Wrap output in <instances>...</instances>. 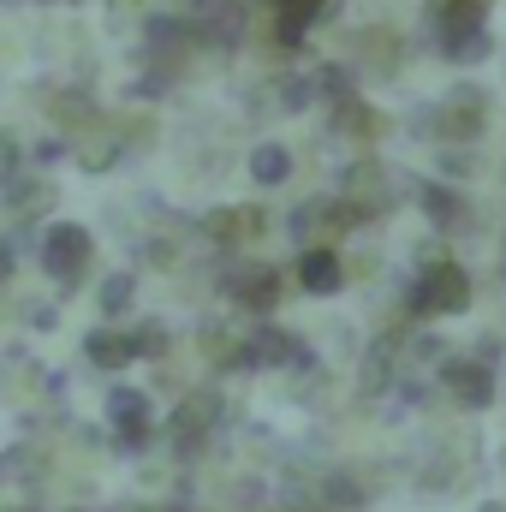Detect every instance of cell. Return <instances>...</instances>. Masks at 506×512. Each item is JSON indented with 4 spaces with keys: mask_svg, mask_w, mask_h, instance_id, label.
I'll list each match as a JSON object with an SVG mask.
<instances>
[{
    "mask_svg": "<svg viewBox=\"0 0 506 512\" xmlns=\"http://www.w3.org/2000/svg\"><path fill=\"white\" fill-rule=\"evenodd\" d=\"M36 256H42V268L72 292L84 274H90V256H96V239H90V227H78V221H54L48 233H42V245H36Z\"/></svg>",
    "mask_w": 506,
    "mask_h": 512,
    "instance_id": "cell-1",
    "label": "cell"
},
{
    "mask_svg": "<svg viewBox=\"0 0 506 512\" xmlns=\"http://www.w3.org/2000/svg\"><path fill=\"white\" fill-rule=\"evenodd\" d=\"M483 120H489V96L477 90V84H459L423 126L435 131V137H447V143H465V137H477L483 131Z\"/></svg>",
    "mask_w": 506,
    "mask_h": 512,
    "instance_id": "cell-2",
    "label": "cell"
},
{
    "mask_svg": "<svg viewBox=\"0 0 506 512\" xmlns=\"http://www.w3.org/2000/svg\"><path fill=\"white\" fill-rule=\"evenodd\" d=\"M465 298H471L465 268H459V262H429V274H423V286H417V310L453 316V310H465Z\"/></svg>",
    "mask_w": 506,
    "mask_h": 512,
    "instance_id": "cell-3",
    "label": "cell"
},
{
    "mask_svg": "<svg viewBox=\"0 0 506 512\" xmlns=\"http://www.w3.org/2000/svg\"><path fill=\"white\" fill-rule=\"evenodd\" d=\"M84 358H90L96 370H108V376H120L126 364H137L131 334H126V328H114V322H102V328H90V334H84Z\"/></svg>",
    "mask_w": 506,
    "mask_h": 512,
    "instance_id": "cell-4",
    "label": "cell"
},
{
    "mask_svg": "<svg viewBox=\"0 0 506 512\" xmlns=\"http://www.w3.org/2000/svg\"><path fill=\"white\" fill-rule=\"evenodd\" d=\"M227 292H233L245 310H274V304H280V274L262 268V262H245V268L227 280Z\"/></svg>",
    "mask_w": 506,
    "mask_h": 512,
    "instance_id": "cell-5",
    "label": "cell"
},
{
    "mask_svg": "<svg viewBox=\"0 0 506 512\" xmlns=\"http://www.w3.org/2000/svg\"><path fill=\"white\" fill-rule=\"evenodd\" d=\"M298 280H304L310 292H334V286L346 280V268H340V256L328 251V245H310V251L298 256Z\"/></svg>",
    "mask_w": 506,
    "mask_h": 512,
    "instance_id": "cell-6",
    "label": "cell"
},
{
    "mask_svg": "<svg viewBox=\"0 0 506 512\" xmlns=\"http://www.w3.org/2000/svg\"><path fill=\"white\" fill-rule=\"evenodd\" d=\"M316 12H328V0H274V30H280V42H286V48L304 42V30L316 24Z\"/></svg>",
    "mask_w": 506,
    "mask_h": 512,
    "instance_id": "cell-7",
    "label": "cell"
},
{
    "mask_svg": "<svg viewBox=\"0 0 506 512\" xmlns=\"http://www.w3.org/2000/svg\"><path fill=\"white\" fill-rule=\"evenodd\" d=\"M108 423H114V435H126V429H149V393H137V387H114V393H108Z\"/></svg>",
    "mask_w": 506,
    "mask_h": 512,
    "instance_id": "cell-8",
    "label": "cell"
},
{
    "mask_svg": "<svg viewBox=\"0 0 506 512\" xmlns=\"http://www.w3.org/2000/svg\"><path fill=\"white\" fill-rule=\"evenodd\" d=\"M48 203H54V185H48V179H30V185H24L18 173L6 179V209H12V215H42Z\"/></svg>",
    "mask_w": 506,
    "mask_h": 512,
    "instance_id": "cell-9",
    "label": "cell"
},
{
    "mask_svg": "<svg viewBox=\"0 0 506 512\" xmlns=\"http://www.w3.org/2000/svg\"><path fill=\"white\" fill-rule=\"evenodd\" d=\"M114 161H120V137H114V131H102V137L84 131V137H78V167H84V173H108Z\"/></svg>",
    "mask_w": 506,
    "mask_h": 512,
    "instance_id": "cell-10",
    "label": "cell"
},
{
    "mask_svg": "<svg viewBox=\"0 0 506 512\" xmlns=\"http://www.w3.org/2000/svg\"><path fill=\"white\" fill-rule=\"evenodd\" d=\"M423 215H429L435 227H459V221H465V197L447 191V185H423Z\"/></svg>",
    "mask_w": 506,
    "mask_h": 512,
    "instance_id": "cell-11",
    "label": "cell"
},
{
    "mask_svg": "<svg viewBox=\"0 0 506 512\" xmlns=\"http://www.w3.org/2000/svg\"><path fill=\"white\" fill-rule=\"evenodd\" d=\"M358 60L370 66V72H393V60H399V42L387 36V30H358Z\"/></svg>",
    "mask_w": 506,
    "mask_h": 512,
    "instance_id": "cell-12",
    "label": "cell"
},
{
    "mask_svg": "<svg viewBox=\"0 0 506 512\" xmlns=\"http://www.w3.org/2000/svg\"><path fill=\"white\" fill-rule=\"evenodd\" d=\"M131 298H137V280H131V274H108V280L96 286V310H102L108 322H114V316H126Z\"/></svg>",
    "mask_w": 506,
    "mask_h": 512,
    "instance_id": "cell-13",
    "label": "cell"
},
{
    "mask_svg": "<svg viewBox=\"0 0 506 512\" xmlns=\"http://www.w3.org/2000/svg\"><path fill=\"white\" fill-rule=\"evenodd\" d=\"M447 387L459 393V405H483V399H489V370H477V364H453V370H447Z\"/></svg>",
    "mask_w": 506,
    "mask_h": 512,
    "instance_id": "cell-14",
    "label": "cell"
},
{
    "mask_svg": "<svg viewBox=\"0 0 506 512\" xmlns=\"http://www.w3.org/2000/svg\"><path fill=\"white\" fill-rule=\"evenodd\" d=\"M286 173H292V155H286L280 143H262V149L251 155V179L256 185H280Z\"/></svg>",
    "mask_w": 506,
    "mask_h": 512,
    "instance_id": "cell-15",
    "label": "cell"
},
{
    "mask_svg": "<svg viewBox=\"0 0 506 512\" xmlns=\"http://www.w3.org/2000/svg\"><path fill=\"white\" fill-rule=\"evenodd\" d=\"M167 346H173V334H167L161 322H143V328H131V352H137V358H161Z\"/></svg>",
    "mask_w": 506,
    "mask_h": 512,
    "instance_id": "cell-16",
    "label": "cell"
},
{
    "mask_svg": "<svg viewBox=\"0 0 506 512\" xmlns=\"http://www.w3.org/2000/svg\"><path fill=\"white\" fill-rule=\"evenodd\" d=\"M316 90H322L328 102H346V96H352V78H346L340 66H322V72H316Z\"/></svg>",
    "mask_w": 506,
    "mask_h": 512,
    "instance_id": "cell-17",
    "label": "cell"
},
{
    "mask_svg": "<svg viewBox=\"0 0 506 512\" xmlns=\"http://www.w3.org/2000/svg\"><path fill=\"white\" fill-rule=\"evenodd\" d=\"M310 96H316V84H310V78H286V84H280V102H286V108H304Z\"/></svg>",
    "mask_w": 506,
    "mask_h": 512,
    "instance_id": "cell-18",
    "label": "cell"
},
{
    "mask_svg": "<svg viewBox=\"0 0 506 512\" xmlns=\"http://www.w3.org/2000/svg\"><path fill=\"white\" fill-rule=\"evenodd\" d=\"M143 262H149V268H173L179 256H173V245H167V239H149V245H143Z\"/></svg>",
    "mask_w": 506,
    "mask_h": 512,
    "instance_id": "cell-19",
    "label": "cell"
},
{
    "mask_svg": "<svg viewBox=\"0 0 506 512\" xmlns=\"http://www.w3.org/2000/svg\"><path fill=\"white\" fill-rule=\"evenodd\" d=\"M441 173H453V179H465V173H471V155H459V149H447V155H441Z\"/></svg>",
    "mask_w": 506,
    "mask_h": 512,
    "instance_id": "cell-20",
    "label": "cell"
},
{
    "mask_svg": "<svg viewBox=\"0 0 506 512\" xmlns=\"http://www.w3.org/2000/svg\"><path fill=\"white\" fill-rule=\"evenodd\" d=\"M441 6H465V12H483L489 0H429V12H441Z\"/></svg>",
    "mask_w": 506,
    "mask_h": 512,
    "instance_id": "cell-21",
    "label": "cell"
},
{
    "mask_svg": "<svg viewBox=\"0 0 506 512\" xmlns=\"http://www.w3.org/2000/svg\"><path fill=\"white\" fill-rule=\"evenodd\" d=\"M12 268H18V256H12V245H0V286L12 280Z\"/></svg>",
    "mask_w": 506,
    "mask_h": 512,
    "instance_id": "cell-22",
    "label": "cell"
},
{
    "mask_svg": "<svg viewBox=\"0 0 506 512\" xmlns=\"http://www.w3.org/2000/svg\"><path fill=\"white\" fill-rule=\"evenodd\" d=\"M0 512H42V507H24V501H12V507H0Z\"/></svg>",
    "mask_w": 506,
    "mask_h": 512,
    "instance_id": "cell-23",
    "label": "cell"
},
{
    "mask_svg": "<svg viewBox=\"0 0 506 512\" xmlns=\"http://www.w3.org/2000/svg\"><path fill=\"white\" fill-rule=\"evenodd\" d=\"M108 6H114V12H120V6H137V0H108Z\"/></svg>",
    "mask_w": 506,
    "mask_h": 512,
    "instance_id": "cell-24",
    "label": "cell"
}]
</instances>
